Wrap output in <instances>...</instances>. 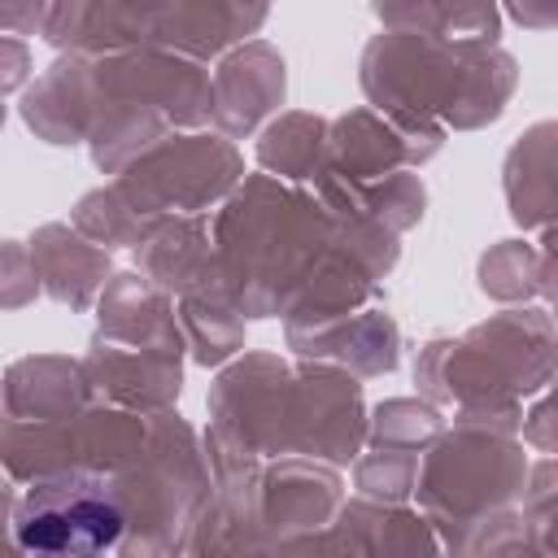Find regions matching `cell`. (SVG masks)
I'll list each match as a JSON object with an SVG mask.
<instances>
[{"label": "cell", "mask_w": 558, "mask_h": 558, "mask_svg": "<svg viewBox=\"0 0 558 558\" xmlns=\"http://www.w3.org/2000/svg\"><path fill=\"white\" fill-rule=\"evenodd\" d=\"M96 558H100V554H96Z\"/></svg>", "instance_id": "7a4b0ae2"}, {"label": "cell", "mask_w": 558, "mask_h": 558, "mask_svg": "<svg viewBox=\"0 0 558 558\" xmlns=\"http://www.w3.org/2000/svg\"><path fill=\"white\" fill-rule=\"evenodd\" d=\"M126 527L118 488L92 471H57L26 488L13 514L17 545L31 558H96Z\"/></svg>", "instance_id": "6da1fadb"}]
</instances>
